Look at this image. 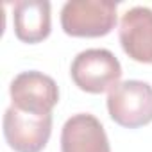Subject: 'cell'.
I'll list each match as a JSON object with an SVG mask.
<instances>
[{
	"mask_svg": "<svg viewBox=\"0 0 152 152\" xmlns=\"http://www.w3.org/2000/svg\"><path fill=\"white\" fill-rule=\"evenodd\" d=\"M116 25V4L109 0H70L61 9V27L73 38H100Z\"/></svg>",
	"mask_w": 152,
	"mask_h": 152,
	"instance_id": "obj_1",
	"label": "cell"
},
{
	"mask_svg": "<svg viewBox=\"0 0 152 152\" xmlns=\"http://www.w3.org/2000/svg\"><path fill=\"white\" fill-rule=\"evenodd\" d=\"M70 73L79 90L86 93H104L120 83L122 66L111 50L88 48L75 56Z\"/></svg>",
	"mask_w": 152,
	"mask_h": 152,
	"instance_id": "obj_2",
	"label": "cell"
},
{
	"mask_svg": "<svg viewBox=\"0 0 152 152\" xmlns=\"http://www.w3.org/2000/svg\"><path fill=\"white\" fill-rule=\"evenodd\" d=\"M109 116L122 127L138 129L152 122V86L143 81L118 83L107 95Z\"/></svg>",
	"mask_w": 152,
	"mask_h": 152,
	"instance_id": "obj_3",
	"label": "cell"
},
{
	"mask_svg": "<svg viewBox=\"0 0 152 152\" xmlns=\"http://www.w3.org/2000/svg\"><path fill=\"white\" fill-rule=\"evenodd\" d=\"M9 95L16 109L39 116L50 115L59 102L56 81L36 70L18 73L11 83Z\"/></svg>",
	"mask_w": 152,
	"mask_h": 152,
	"instance_id": "obj_4",
	"label": "cell"
},
{
	"mask_svg": "<svg viewBox=\"0 0 152 152\" xmlns=\"http://www.w3.org/2000/svg\"><path fill=\"white\" fill-rule=\"evenodd\" d=\"M52 134V115H31L11 106L4 115V136L15 152H41Z\"/></svg>",
	"mask_w": 152,
	"mask_h": 152,
	"instance_id": "obj_5",
	"label": "cell"
},
{
	"mask_svg": "<svg viewBox=\"0 0 152 152\" xmlns=\"http://www.w3.org/2000/svg\"><path fill=\"white\" fill-rule=\"evenodd\" d=\"M118 36L124 52L131 59L152 64V9L138 6L125 11Z\"/></svg>",
	"mask_w": 152,
	"mask_h": 152,
	"instance_id": "obj_6",
	"label": "cell"
},
{
	"mask_svg": "<svg viewBox=\"0 0 152 152\" xmlns=\"http://www.w3.org/2000/svg\"><path fill=\"white\" fill-rule=\"evenodd\" d=\"M61 152H111V147L102 124L90 113H79L63 125Z\"/></svg>",
	"mask_w": 152,
	"mask_h": 152,
	"instance_id": "obj_7",
	"label": "cell"
},
{
	"mask_svg": "<svg viewBox=\"0 0 152 152\" xmlns=\"http://www.w3.org/2000/svg\"><path fill=\"white\" fill-rule=\"evenodd\" d=\"M15 34L23 43H39L50 34V2L20 0L13 11Z\"/></svg>",
	"mask_w": 152,
	"mask_h": 152,
	"instance_id": "obj_8",
	"label": "cell"
}]
</instances>
